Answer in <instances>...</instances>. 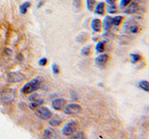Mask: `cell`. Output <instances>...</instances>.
<instances>
[{
	"mask_svg": "<svg viewBox=\"0 0 149 139\" xmlns=\"http://www.w3.org/2000/svg\"><path fill=\"white\" fill-rule=\"evenodd\" d=\"M31 3L30 2H24L22 5L20 6V11L22 13V14H25L26 11H27V8L30 7Z\"/></svg>",
	"mask_w": 149,
	"mask_h": 139,
	"instance_id": "cell-20",
	"label": "cell"
},
{
	"mask_svg": "<svg viewBox=\"0 0 149 139\" xmlns=\"http://www.w3.org/2000/svg\"><path fill=\"white\" fill-rule=\"evenodd\" d=\"M123 21V17L122 16H116L112 18V23H113L114 26H118Z\"/></svg>",
	"mask_w": 149,
	"mask_h": 139,
	"instance_id": "cell-17",
	"label": "cell"
},
{
	"mask_svg": "<svg viewBox=\"0 0 149 139\" xmlns=\"http://www.w3.org/2000/svg\"><path fill=\"white\" fill-rule=\"evenodd\" d=\"M78 128V124L77 122H74V120H72V122H69L66 124L64 125L63 128V133L66 136H71L73 133H74L77 132V130Z\"/></svg>",
	"mask_w": 149,
	"mask_h": 139,
	"instance_id": "cell-2",
	"label": "cell"
},
{
	"mask_svg": "<svg viewBox=\"0 0 149 139\" xmlns=\"http://www.w3.org/2000/svg\"><path fill=\"white\" fill-rule=\"evenodd\" d=\"M39 64L42 65V66H45V65L47 64V58H43L42 59H40V60H39Z\"/></svg>",
	"mask_w": 149,
	"mask_h": 139,
	"instance_id": "cell-28",
	"label": "cell"
},
{
	"mask_svg": "<svg viewBox=\"0 0 149 139\" xmlns=\"http://www.w3.org/2000/svg\"><path fill=\"white\" fill-rule=\"evenodd\" d=\"M43 136L45 138H54L55 133L51 129H45L43 132Z\"/></svg>",
	"mask_w": 149,
	"mask_h": 139,
	"instance_id": "cell-15",
	"label": "cell"
},
{
	"mask_svg": "<svg viewBox=\"0 0 149 139\" xmlns=\"http://www.w3.org/2000/svg\"><path fill=\"white\" fill-rule=\"evenodd\" d=\"M71 136L72 138H84V133L82 132H78L77 133H73Z\"/></svg>",
	"mask_w": 149,
	"mask_h": 139,
	"instance_id": "cell-26",
	"label": "cell"
},
{
	"mask_svg": "<svg viewBox=\"0 0 149 139\" xmlns=\"http://www.w3.org/2000/svg\"><path fill=\"white\" fill-rule=\"evenodd\" d=\"M42 103H43V99H40V98H38V97H37L36 99L33 100V102L31 103L30 107H31L32 109H36L37 107H39Z\"/></svg>",
	"mask_w": 149,
	"mask_h": 139,
	"instance_id": "cell-18",
	"label": "cell"
},
{
	"mask_svg": "<svg viewBox=\"0 0 149 139\" xmlns=\"http://www.w3.org/2000/svg\"><path fill=\"white\" fill-rule=\"evenodd\" d=\"M41 85V79L36 77L34 80L30 81L29 83H27L26 85L22 87V92L23 94H31V93L35 92L36 90H37L40 87Z\"/></svg>",
	"mask_w": 149,
	"mask_h": 139,
	"instance_id": "cell-1",
	"label": "cell"
},
{
	"mask_svg": "<svg viewBox=\"0 0 149 139\" xmlns=\"http://www.w3.org/2000/svg\"><path fill=\"white\" fill-rule=\"evenodd\" d=\"M105 11V6L104 3H98L95 6V13L98 14V15H104Z\"/></svg>",
	"mask_w": 149,
	"mask_h": 139,
	"instance_id": "cell-12",
	"label": "cell"
},
{
	"mask_svg": "<svg viewBox=\"0 0 149 139\" xmlns=\"http://www.w3.org/2000/svg\"><path fill=\"white\" fill-rule=\"evenodd\" d=\"M73 4L76 8H79L81 4V0H73Z\"/></svg>",
	"mask_w": 149,
	"mask_h": 139,
	"instance_id": "cell-27",
	"label": "cell"
},
{
	"mask_svg": "<svg viewBox=\"0 0 149 139\" xmlns=\"http://www.w3.org/2000/svg\"><path fill=\"white\" fill-rule=\"evenodd\" d=\"M35 113L36 114L37 117L42 120H49L51 116H52V113L48 108L40 106L37 107V109L35 110Z\"/></svg>",
	"mask_w": 149,
	"mask_h": 139,
	"instance_id": "cell-3",
	"label": "cell"
},
{
	"mask_svg": "<svg viewBox=\"0 0 149 139\" xmlns=\"http://www.w3.org/2000/svg\"><path fill=\"white\" fill-rule=\"evenodd\" d=\"M81 110H82V108L80 105L76 104V103H71V104H68L63 109V112L65 114H69V115H76V114L80 113Z\"/></svg>",
	"mask_w": 149,
	"mask_h": 139,
	"instance_id": "cell-4",
	"label": "cell"
},
{
	"mask_svg": "<svg viewBox=\"0 0 149 139\" xmlns=\"http://www.w3.org/2000/svg\"><path fill=\"white\" fill-rule=\"evenodd\" d=\"M52 69H53V72H54V73H58L59 72V69H58V67L56 66V64H54L53 66H52Z\"/></svg>",
	"mask_w": 149,
	"mask_h": 139,
	"instance_id": "cell-30",
	"label": "cell"
},
{
	"mask_svg": "<svg viewBox=\"0 0 149 139\" xmlns=\"http://www.w3.org/2000/svg\"><path fill=\"white\" fill-rule=\"evenodd\" d=\"M127 8L125 9V13H135L136 11H138V9H139V6H138V4L136 3H130L129 6L126 7Z\"/></svg>",
	"mask_w": 149,
	"mask_h": 139,
	"instance_id": "cell-11",
	"label": "cell"
},
{
	"mask_svg": "<svg viewBox=\"0 0 149 139\" xmlns=\"http://www.w3.org/2000/svg\"><path fill=\"white\" fill-rule=\"evenodd\" d=\"M128 30L130 34H137L139 32V26L137 24H135V23H132V24L129 25Z\"/></svg>",
	"mask_w": 149,
	"mask_h": 139,
	"instance_id": "cell-16",
	"label": "cell"
},
{
	"mask_svg": "<svg viewBox=\"0 0 149 139\" xmlns=\"http://www.w3.org/2000/svg\"><path fill=\"white\" fill-rule=\"evenodd\" d=\"M116 0H106V3L108 5H116Z\"/></svg>",
	"mask_w": 149,
	"mask_h": 139,
	"instance_id": "cell-29",
	"label": "cell"
},
{
	"mask_svg": "<svg viewBox=\"0 0 149 139\" xmlns=\"http://www.w3.org/2000/svg\"><path fill=\"white\" fill-rule=\"evenodd\" d=\"M108 12L109 13H116V5H108Z\"/></svg>",
	"mask_w": 149,
	"mask_h": 139,
	"instance_id": "cell-25",
	"label": "cell"
},
{
	"mask_svg": "<svg viewBox=\"0 0 149 139\" xmlns=\"http://www.w3.org/2000/svg\"><path fill=\"white\" fill-rule=\"evenodd\" d=\"M107 61H108V56L106 54H102V55L98 56L95 59L96 65H98V66H100V67L104 66V65L107 63Z\"/></svg>",
	"mask_w": 149,
	"mask_h": 139,
	"instance_id": "cell-8",
	"label": "cell"
},
{
	"mask_svg": "<svg viewBox=\"0 0 149 139\" xmlns=\"http://www.w3.org/2000/svg\"><path fill=\"white\" fill-rule=\"evenodd\" d=\"M65 105H66V100L63 98H56L52 101V103H51L52 108L57 110L63 109Z\"/></svg>",
	"mask_w": 149,
	"mask_h": 139,
	"instance_id": "cell-7",
	"label": "cell"
},
{
	"mask_svg": "<svg viewBox=\"0 0 149 139\" xmlns=\"http://www.w3.org/2000/svg\"><path fill=\"white\" fill-rule=\"evenodd\" d=\"M25 79V75L20 72H10L8 74V80L10 83H19Z\"/></svg>",
	"mask_w": 149,
	"mask_h": 139,
	"instance_id": "cell-6",
	"label": "cell"
},
{
	"mask_svg": "<svg viewBox=\"0 0 149 139\" xmlns=\"http://www.w3.org/2000/svg\"><path fill=\"white\" fill-rule=\"evenodd\" d=\"M91 53V46L88 45V46H86V47H84L82 50H81V54L84 55V56H88V55H90Z\"/></svg>",
	"mask_w": 149,
	"mask_h": 139,
	"instance_id": "cell-24",
	"label": "cell"
},
{
	"mask_svg": "<svg viewBox=\"0 0 149 139\" xmlns=\"http://www.w3.org/2000/svg\"><path fill=\"white\" fill-rule=\"evenodd\" d=\"M138 86L139 88H141L142 90L146 91V92H149V82L147 81H140L139 83H138Z\"/></svg>",
	"mask_w": 149,
	"mask_h": 139,
	"instance_id": "cell-14",
	"label": "cell"
},
{
	"mask_svg": "<svg viewBox=\"0 0 149 139\" xmlns=\"http://www.w3.org/2000/svg\"><path fill=\"white\" fill-rule=\"evenodd\" d=\"M142 59V56L138 54H132L130 55V62L132 63H137L139 60Z\"/></svg>",
	"mask_w": 149,
	"mask_h": 139,
	"instance_id": "cell-19",
	"label": "cell"
},
{
	"mask_svg": "<svg viewBox=\"0 0 149 139\" xmlns=\"http://www.w3.org/2000/svg\"><path fill=\"white\" fill-rule=\"evenodd\" d=\"M132 1H133V0H121V1H120V8H126L127 6H129V5Z\"/></svg>",
	"mask_w": 149,
	"mask_h": 139,
	"instance_id": "cell-23",
	"label": "cell"
},
{
	"mask_svg": "<svg viewBox=\"0 0 149 139\" xmlns=\"http://www.w3.org/2000/svg\"><path fill=\"white\" fill-rule=\"evenodd\" d=\"M112 26H113V23H112V18L109 17V16L105 17L104 21V30L105 31H109L112 28Z\"/></svg>",
	"mask_w": 149,
	"mask_h": 139,
	"instance_id": "cell-13",
	"label": "cell"
},
{
	"mask_svg": "<svg viewBox=\"0 0 149 139\" xmlns=\"http://www.w3.org/2000/svg\"><path fill=\"white\" fill-rule=\"evenodd\" d=\"M49 125L51 126H59V125L62 123V119L59 117V115H55V116H51L49 122Z\"/></svg>",
	"mask_w": 149,
	"mask_h": 139,
	"instance_id": "cell-10",
	"label": "cell"
},
{
	"mask_svg": "<svg viewBox=\"0 0 149 139\" xmlns=\"http://www.w3.org/2000/svg\"><path fill=\"white\" fill-rule=\"evenodd\" d=\"M91 29L94 32H100L102 29V21L99 20V19H93L91 21Z\"/></svg>",
	"mask_w": 149,
	"mask_h": 139,
	"instance_id": "cell-9",
	"label": "cell"
},
{
	"mask_svg": "<svg viewBox=\"0 0 149 139\" xmlns=\"http://www.w3.org/2000/svg\"><path fill=\"white\" fill-rule=\"evenodd\" d=\"M96 6V1L95 0H87V8L88 10L92 11L94 9V7Z\"/></svg>",
	"mask_w": 149,
	"mask_h": 139,
	"instance_id": "cell-21",
	"label": "cell"
},
{
	"mask_svg": "<svg viewBox=\"0 0 149 139\" xmlns=\"http://www.w3.org/2000/svg\"><path fill=\"white\" fill-rule=\"evenodd\" d=\"M15 96H16L15 91L12 90V89H7L2 93L1 100L4 102L5 104H9V103H11V102L14 101Z\"/></svg>",
	"mask_w": 149,
	"mask_h": 139,
	"instance_id": "cell-5",
	"label": "cell"
},
{
	"mask_svg": "<svg viewBox=\"0 0 149 139\" xmlns=\"http://www.w3.org/2000/svg\"><path fill=\"white\" fill-rule=\"evenodd\" d=\"M96 51L98 53H102L104 51V42H99L97 45H96Z\"/></svg>",
	"mask_w": 149,
	"mask_h": 139,
	"instance_id": "cell-22",
	"label": "cell"
}]
</instances>
